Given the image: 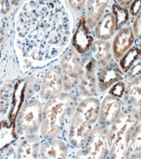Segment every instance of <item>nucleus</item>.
Wrapping results in <instances>:
<instances>
[{"mask_svg": "<svg viewBox=\"0 0 141 159\" xmlns=\"http://www.w3.org/2000/svg\"><path fill=\"white\" fill-rule=\"evenodd\" d=\"M17 31L22 47L31 56L52 58L68 42L69 17L58 0H35L20 12Z\"/></svg>", "mask_w": 141, "mask_h": 159, "instance_id": "nucleus-1", "label": "nucleus"}, {"mask_svg": "<svg viewBox=\"0 0 141 159\" xmlns=\"http://www.w3.org/2000/svg\"><path fill=\"white\" fill-rule=\"evenodd\" d=\"M77 107V97L67 92H60L48 99L42 112V136L49 140L58 136L70 120L72 121Z\"/></svg>", "mask_w": 141, "mask_h": 159, "instance_id": "nucleus-2", "label": "nucleus"}, {"mask_svg": "<svg viewBox=\"0 0 141 159\" xmlns=\"http://www.w3.org/2000/svg\"><path fill=\"white\" fill-rule=\"evenodd\" d=\"M138 109L132 106L123 108L121 113L108 129L110 158H129L132 132L139 124Z\"/></svg>", "mask_w": 141, "mask_h": 159, "instance_id": "nucleus-3", "label": "nucleus"}, {"mask_svg": "<svg viewBox=\"0 0 141 159\" xmlns=\"http://www.w3.org/2000/svg\"><path fill=\"white\" fill-rule=\"evenodd\" d=\"M101 102L96 97H87L77 104L71 121L69 141L72 146L81 148L95 124L98 122Z\"/></svg>", "mask_w": 141, "mask_h": 159, "instance_id": "nucleus-4", "label": "nucleus"}, {"mask_svg": "<svg viewBox=\"0 0 141 159\" xmlns=\"http://www.w3.org/2000/svg\"><path fill=\"white\" fill-rule=\"evenodd\" d=\"M108 129L96 125L91 131L84 145L77 152V158L102 159L109 157Z\"/></svg>", "mask_w": 141, "mask_h": 159, "instance_id": "nucleus-5", "label": "nucleus"}, {"mask_svg": "<svg viewBox=\"0 0 141 159\" xmlns=\"http://www.w3.org/2000/svg\"><path fill=\"white\" fill-rule=\"evenodd\" d=\"M63 74V89L69 91L79 84L84 75V61L76 49L69 48L65 52L61 61Z\"/></svg>", "mask_w": 141, "mask_h": 159, "instance_id": "nucleus-6", "label": "nucleus"}, {"mask_svg": "<svg viewBox=\"0 0 141 159\" xmlns=\"http://www.w3.org/2000/svg\"><path fill=\"white\" fill-rule=\"evenodd\" d=\"M42 107L38 100L33 99L25 104L17 118V128L20 133L32 135L42 124Z\"/></svg>", "mask_w": 141, "mask_h": 159, "instance_id": "nucleus-7", "label": "nucleus"}, {"mask_svg": "<svg viewBox=\"0 0 141 159\" xmlns=\"http://www.w3.org/2000/svg\"><path fill=\"white\" fill-rule=\"evenodd\" d=\"M125 80V72L115 60H111L105 66L96 71L97 90L103 93L110 88L114 84Z\"/></svg>", "mask_w": 141, "mask_h": 159, "instance_id": "nucleus-8", "label": "nucleus"}, {"mask_svg": "<svg viewBox=\"0 0 141 159\" xmlns=\"http://www.w3.org/2000/svg\"><path fill=\"white\" fill-rule=\"evenodd\" d=\"M123 109V100L120 98L107 94L101 102L98 125L109 129L119 117Z\"/></svg>", "mask_w": 141, "mask_h": 159, "instance_id": "nucleus-9", "label": "nucleus"}, {"mask_svg": "<svg viewBox=\"0 0 141 159\" xmlns=\"http://www.w3.org/2000/svg\"><path fill=\"white\" fill-rule=\"evenodd\" d=\"M63 89V74L59 66L50 68L45 75L42 85V96L45 99H50Z\"/></svg>", "mask_w": 141, "mask_h": 159, "instance_id": "nucleus-10", "label": "nucleus"}, {"mask_svg": "<svg viewBox=\"0 0 141 159\" xmlns=\"http://www.w3.org/2000/svg\"><path fill=\"white\" fill-rule=\"evenodd\" d=\"M134 32L130 25L127 24L117 31L111 45L112 56L114 60L119 61L125 52L134 45Z\"/></svg>", "mask_w": 141, "mask_h": 159, "instance_id": "nucleus-11", "label": "nucleus"}, {"mask_svg": "<svg viewBox=\"0 0 141 159\" xmlns=\"http://www.w3.org/2000/svg\"><path fill=\"white\" fill-rule=\"evenodd\" d=\"M84 61L85 72L79 82L80 93L85 97H94L97 94L96 71L97 67L94 62L86 57Z\"/></svg>", "mask_w": 141, "mask_h": 159, "instance_id": "nucleus-12", "label": "nucleus"}, {"mask_svg": "<svg viewBox=\"0 0 141 159\" xmlns=\"http://www.w3.org/2000/svg\"><path fill=\"white\" fill-rule=\"evenodd\" d=\"M87 53V57L94 62L97 69L108 64L113 57L111 44L107 40L97 39L93 41Z\"/></svg>", "mask_w": 141, "mask_h": 159, "instance_id": "nucleus-13", "label": "nucleus"}, {"mask_svg": "<svg viewBox=\"0 0 141 159\" xmlns=\"http://www.w3.org/2000/svg\"><path fill=\"white\" fill-rule=\"evenodd\" d=\"M111 0H87L86 4V22L89 29H93L106 11Z\"/></svg>", "mask_w": 141, "mask_h": 159, "instance_id": "nucleus-14", "label": "nucleus"}, {"mask_svg": "<svg viewBox=\"0 0 141 159\" xmlns=\"http://www.w3.org/2000/svg\"><path fill=\"white\" fill-rule=\"evenodd\" d=\"M94 34L97 39H110L116 32L115 21L110 9L106 10L93 28Z\"/></svg>", "mask_w": 141, "mask_h": 159, "instance_id": "nucleus-15", "label": "nucleus"}, {"mask_svg": "<svg viewBox=\"0 0 141 159\" xmlns=\"http://www.w3.org/2000/svg\"><path fill=\"white\" fill-rule=\"evenodd\" d=\"M68 149L64 142L60 139H50L42 144L40 154L42 158H66Z\"/></svg>", "mask_w": 141, "mask_h": 159, "instance_id": "nucleus-16", "label": "nucleus"}, {"mask_svg": "<svg viewBox=\"0 0 141 159\" xmlns=\"http://www.w3.org/2000/svg\"><path fill=\"white\" fill-rule=\"evenodd\" d=\"M122 99L128 106L141 107V75L129 80Z\"/></svg>", "mask_w": 141, "mask_h": 159, "instance_id": "nucleus-17", "label": "nucleus"}, {"mask_svg": "<svg viewBox=\"0 0 141 159\" xmlns=\"http://www.w3.org/2000/svg\"><path fill=\"white\" fill-rule=\"evenodd\" d=\"M93 39L90 34L89 27H87L86 19L83 22L82 20L80 26L77 27V32L74 36L73 39V44H74L75 49L77 50L80 54H84L92 46Z\"/></svg>", "mask_w": 141, "mask_h": 159, "instance_id": "nucleus-18", "label": "nucleus"}, {"mask_svg": "<svg viewBox=\"0 0 141 159\" xmlns=\"http://www.w3.org/2000/svg\"><path fill=\"white\" fill-rule=\"evenodd\" d=\"M38 152V139L37 137L29 135L22 141L18 148L19 158H34L37 156Z\"/></svg>", "mask_w": 141, "mask_h": 159, "instance_id": "nucleus-19", "label": "nucleus"}, {"mask_svg": "<svg viewBox=\"0 0 141 159\" xmlns=\"http://www.w3.org/2000/svg\"><path fill=\"white\" fill-rule=\"evenodd\" d=\"M141 58V47L138 45L132 46L119 61V65L125 73L133 65Z\"/></svg>", "mask_w": 141, "mask_h": 159, "instance_id": "nucleus-20", "label": "nucleus"}, {"mask_svg": "<svg viewBox=\"0 0 141 159\" xmlns=\"http://www.w3.org/2000/svg\"><path fill=\"white\" fill-rule=\"evenodd\" d=\"M110 11L114 15L116 31L126 26L130 17L128 7H123L121 5L118 4L117 2H115L112 4Z\"/></svg>", "mask_w": 141, "mask_h": 159, "instance_id": "nucleus-21", "label": "nucleus"}, {"mask_svg": "<svg viewBox=\"0 0 141 159\" xmlns=\"http://www.w3.org/2000/svg\"><path fill=\"white\" fill-rule=\"evenodd\" d=\"M141 152V124L139 123L132 132L130 138V154Z\"/></svg>", "mask_w": 141, "mask_h": 159, "instance_id": "nucleus-22", "label": "nucleus"}, {"mask_svg": "<svg viewBox=\"0 0 141 159\" xmlns=\"http://www.w3.org/2000/svg\"><path fill=\"white\" fill-rule=\"evenodd\" d=\"M125 88H126V83L124 80H120V81L117 82L114 84L108 90H109V94H111L113 96L118 97L122 99L124 96L125 91Z\"/></svg>", "mask_w": 141, "mask_h": 159, "instance_id": "nucleus-23", "label": "nucleus"}, {"mask_svg": "<svg viewBox=\"0 0 141 159\" xmlns=\"http://www.w3.org/2000/svg\"><path fill=\"white\" fill-rule=\"evenodd\" d=\"M141 75V58L135 62L125 73V79L128 80H131L135 77L139 76Z\"/></svg>", "mask_w": 141, "mask_h": 159, "instance_id": "nucleus-24", "label": "nucleus"}, {"mask_svg": "<svg viewBox=\"0 0 141 159\" xmlns=\"http://www.w3.org/2000/svg\"><path fill=\"white\" fill-rule=\"evenodd\" d=\"M131 27L134 37L137 40L141 41V10L140 12L134 17V22H133Z\"/></svg>", "mask_w": 141, "mask_h": 159, "instance_id": "nucleus-25", "label": "nucleus"}, {"mask_svg": "<svg viewBox=\"0 0 141 159\" xmlns=\"http://www.w3.org/2000/svg\"><path fill=\"white\" fill-rule=\"evenodd\" d=\"M87 0H68L70 6L76 12H81L86 7Z\"/></svg>", "mask_w": 141, "mask_h": 159, "instance_id": "nucleus-26", "label": "nucleus"}, {"mask_svg": "<svg viewBox=\"0 0 141 159\" xmlns=\"http://www.w3.org/2000/svg\"><path fill=\"white\" fill-rule=\"evenodd\" d=\"M141 10V0H134L129 5V12L130 17H135Z\"/></svg>", "mask_w": 141, "mask_h": 159, "instance_id": "nucleus-27", "label": "nucleus"}, {"mask_svg": "<svg viewBox=\"0 0 141 159\" xmlns=\"http://www.w3.org/2000/svg\"><path fill=\"white\" fill-rule=\"evenodd\" d=\"M133 1L134 0H115V2H117L118 4L121 5L123 7H129V5L131 4Z\"/></svg>", "mask_w": 141, "mask_h": 159, "instance_id": "nucleus-28", "label": "nucleus"}, {"mask_svg": "<svg viewBox=\"0 0 141 159\" xmlns=\"http://www.w3.org/2000/svg\"><path fill=\"white\" fill-rule=\"evenodd\" d=\"M138 117H139V121L141 124V107L138 108Z\"/></svg>", "mask_w": 141, "mask_h": 159, "instance_id": "nucleus-29", "label": "nucleus"}]
</instances>
